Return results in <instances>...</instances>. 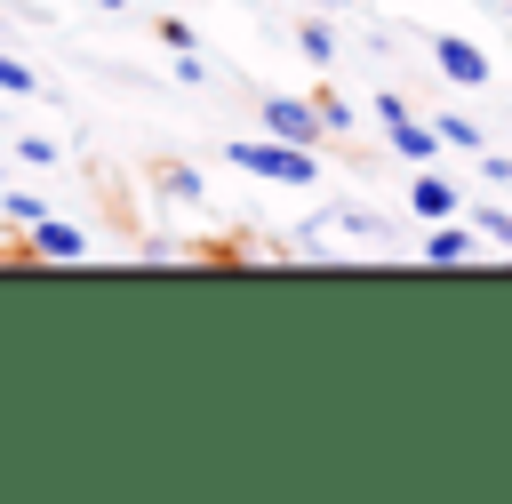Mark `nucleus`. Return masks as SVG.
I'll return each mask as SVG.
<instances>
[{"instance_id": "nucleus-13", "label": "nucleus", "mask_w": 512, "mask_h": 504, "mask_svg": "<svg viewBox=\"0 0 512 504\" xmlns=\"http://www.w3.org/2000/svg\"><path fill=\"white\" fill-rule=\"evenodd\" d=\"M0 208H8V224H16V232H24V224H40V216H48V200H40V192H8V200H0Z\"/></svg>"}, {"instance_id": "nucleus-18", "label": "nucleus", "mask_w": 512, "mask_h": 504, "mask_svg": "<svg viewBox=\"0 0 512 504\" xmlns=\"http://www.w3.org/2000/svg\"><path fill=\"white\" fill-rule=\"evenodd\" d=\"M320 8H352V0H320Z\"/></svg>"}, {"instance_id": "nucleus-11", "label": "nucleus", "mask_w": 512, "mask_h": 504, "mask_svg": "<svg viewBox=\"0 0 512 504\" xmlns=\"http://www.w3.org/2000/svg\"><path fill=\"white\" fill-rule=\"evenodd\" d=\"M312 112H320V136H344V128H352V104H344L336 88H320V96H312Z\"/></svg>"}, {"instance_id": "nucleus-9", "label": "nucleus", "mask_w": 512, "mask_h": 504, "mask_svg": "<svg viewBox=\"0 0 512 504\" xmlns=\"http://www.w3.org/2000/svg\"><path fill=\"white\" fill-rule=\"evenodd\" d=\"M432 136H440V144H456V152H480V144H488L472 112H440V120H432Z\"/></svg>"}, {"instance_id": "nucleus-8", "label": "nucleus", "mask_w": 512, "mask_h": 504, "mask_svg": "<svg viewBox=\"0 0 512 504\" xmlns=\"http://www.w3.org/2000/svg\"><path fill=\"white\" fill-rule=\"evenodd\" d=\"M296 48H304V64H312V72H328V64H336V32H328L320 16H312V24H296Z\"/></svg>"}, {"instance_id": "nucleus-5", "label": "nucleus", "mask_w": 512, "mask_h": 504, "mask_svg": "<svg viewBox=\"0 0 512 504\" xmlns=\"http://www.w3.org/2000/svg\"><path fill=\"white\" fill-rule=\"evenodd\" d=\"M432 64H440L456 88H488V56H480L464 32H432Z\"/></svg>"}, {"instance_id": "nucleus-3", "label": "nucleus", "mask_w": 512, "mask_h": 504, "mask_svg": "<svg viewBox=\"0 0 512 504\" xmlns=\"http://www.w3.org/2000/svg\"><path fill=\"white\" fill-rule=\"evenodd\" d=\"M264 136H280V144H304V152H320V112H312V96H264Z\"/></svg>"}, {"instance_id": "nucleus-7", "label": "nucleus", "mask_w": 512, "mask_h": 504, "mask_svg": "<svg viewBox=\"0 0 512 504\" xmlns=\"http://www.w3.org/2000/svg\"><path fill=\"white\" fill-rule=\"evenodd\" d=\"M472 248H480V232H472V224H456V216H440V224H432V240H424V264H464Z\"/></svg>"}, {"instance_id": "nucleus-12", "label": "nucleus", "mask_w": 512, "mask_h": 504, "mask_svg": "<svg viewBox=\"0 0 512 504\" xmlns=\"http://www.w3.org/2000/svg\"><path fill=\"white\" fill-rule=\"evenodd\" d=\"M0 96H40V72L24 56H0Z\"/></svg>"}, {"instance_id": "nucleus-4", "label": "nucleus", "mask_w": 512, "mask_h": 504, "mask_svg": "<svg viewBox=\"0 0 512 504\" xmlns=\"http://www.w3.org/2000/svg\"><path fill=\"white\" fill-rule=\"evenodd\" d=\"M24 256L32 264H80L88 256V232L64 224V216H40V224H24Z\"/></svg>"}, {"instance_id": "nucleus-1", "label": "nucleus", "mask_w": 512, "mask_h": 504, "mask_svg": "<svg viewBox=\"0 0 512 504\" xmlns=\"http://www.w3.org/2000/svg\"><path fill=\"white\" fill-rule=\"evenodd\" d=\"M240 176H264V184H320V160L304 144H280V136H232L224 144Z\"/></svg>"}, {"instance_id": "nucleus-6", "label": "nucleus", "mask_w": 512, "mask_h": 504, "mask_svg": "<svg viewBox=\"0 0 512 504\" xmlns=\"http://www.w3.org/2000/svg\"><path fill=\"white\" fill-rule=\"evenodd\" d=\"M408 208H416L424 224H440V216H456V208H464V192H456L440 168H416V176H408Z\"/></svg>"}, {"instance_id": "nucleus-10", "label": "nucleus", "mask_w": 512, "mask_h": 504, "mask_svg": "<svg viewBox=\"0 0 512 504\" xmlns=\"http://www.w3.org/2000/svg\"><path fill=\"white\" fill-rule=\"evenodd\" d=\"M160 192H168V200H200V192H208V176H200V168H184V160H168V168H160Z\"/></svg>"}, {"instance_id": "nucleus-2", "label": "nucleus", "mask_w": 512, "mask_h": 504, "mask_svg": "<svg viewBox=\"0 0 512 504\" xmlns=\"http://www.w3.org/2000/svg\"><path fill=\"white\" fill-rule=\"evenodd\" d=\"M376 120H384V144H392L400 160H432V152H440L432 120H416V112H408V96H392V88H384V96H376Z\"/></svg>"}, {"instance_id": "nucleus-16", "label": "nucleus", "mask_w": 512, "mask_h": 504, "mask_svg": "<svg viewBox=\"0 0 512 504\" xmlns=\"http://www.w3.org/2000/svg\"><path fill=\"white\" fill-rule=\"evenodd\" d=\"M160 40H168V48H200V40H192V24H184V16H160Z\"/></svg>"}, {"instance_id": "nucleus-17", "label": "nucleus", "mask_w": 512, "mask_h": 504, "mask_svg": "<svg viewBox=\"0 0 512 504\" xmlns=\"http://www.w3.org/2000/svg\"><path fill=\"white\" fill-rule=\"evenodd\" d=\"M96 8H104V16H120V8H128V0H96Z\"/></svg>"}, {"instance_id": "nucleus-14", "label": "nucleus", "mask_w": 512, "mask_h": 504, "mask_svg": "<svg viewBox=\"0 0 512 504\" xmlns=\"http://www.w3.org/2000/svg\"><path fill=\"white\" fill-rule=\"evenodd\" d=\"M472 232H480V240H496V248H512V208H480V216H472Z\"/></svg>"}, {"instance_id": "nucleus-15", "label": "nucleus", "mask_w": 512, "mask_h": 504, "mask_svg": "<svg viewBox=\"0 0 512 504\" xmlns=\"http://www.w3.org/2000/svg\"><path fill=\"white\" fill-rule=\"evenodd\" d=\"M16 152H24L32 168H56V144H48V136H16Z\"/></svg>"}]
</instances>
